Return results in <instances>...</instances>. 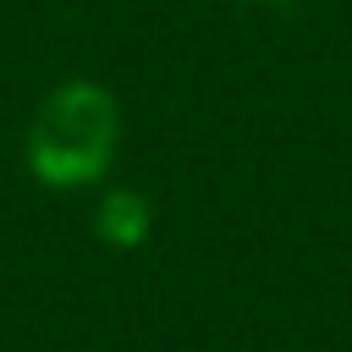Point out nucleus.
I'll return each mask as SVG.
<instances>
[{"mask_svg": "<svg viewBox=\"0 0 352 352\" xmlns=\"http://www.w3.org/2000/svg\"><path fill=\"white\" fill-rule=\"evenodd\" d=\"M116 143H121L116 94L88 77H72L38 99L28 138H22V154L44 187H88L110 170Z\"/></svg>", "mask_w": 352, "mask_h": 352, "instance_id": "f257e3e1", "label": "nucleus"}, {"mask_svg": "<svg viewBox=\"0 0 352 352\" xmlns=\"http://www.w3.org/2000/svg\"><path fill=\"white\" fill-rule=\"evenodd\" d=\"M94 226H99L104 242H116V248H138V242L148 236V204H143V192H132V187L104 192Z\"/></svg>", "mask_w": 352, "mask_h": 352, "instance_id": "f03ea898", "label": "nucleus"}]
</instances>
